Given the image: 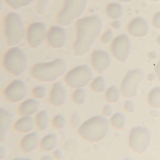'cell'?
<instances>
[{
  "mask_svg": "<svg viewBox=\"0 0 160 160\" xmlns=\"http://www.w3.org/2000/svg\"><path fill=\"white\" fill-rule=\"evenodd\" d=\"M79 147V142L76 138H71L66 140L63 145V149L66 152H72Z\"/></svg>",
  "mask_w": 160,
  "mask_h": 160,
  "instance_id": "cell-30",
  "label": "cell"
},
{
  "mask_svg": "<svg viewBox=\"0 0 160 160\" xmlns=\"http://www.w3.org/2000/svg\"><path fill=\"white\" fill-rule=\"evenodd\" d=\"M102 22L100 17L93 15L77 20L76 22V39L73 45L74 53L82 57L88 53L101 33Z\"/></svg>",
  "mask_w": 160,
  "mask_h": 160,
  "instance_id": "cell-1",
  "label": "cell"
},
{
  "mask_svg": "<svg viewBox=\"0 0 160 160\" xmlns=\"http://www.w3.org/2000/svg\"><path fill=\"white\" fill-rule=\"evenodd\" d=\"M81 117L78 113L77 112L74 113L71 117V127L73 129L77 128L81 123Z\"/></svg>",
  "mask_w": 160,
  "mask_h": 160,
  "instance_id": "cell-34",
  "label": "cell"
},
{
  "mask_svg": "<svg viewBox=\"0 0 160 160\" xmlns=\"http://www.w3.org/2000/svg\"><path fill=\"white\" fill-rule=\"evenodd\" d=\"M53 155L56 159H58V160L61 159L63 157V153H62V151L60 149L55 151L53 153Z\"/></svg>",
  "mask_w": 160,
  "mask_h": 160,
  "instance_id": "cell-39",
  "label": "cell"
},
{
  "mask_svg": "<svg viewBox=\"0 0 160 160\" xmlns=\"http://www.w3.org/2000/svg\"><path fill=\"white\" fill-rule=\"evenodd\" d=\"M32 94L35 98L41 99L46 95V89L44 86H39L35 87L32 90Z\"/></svg>",
  "mask_w": 160,
  "mask_h": 160,
  "instance_id": "cell-32",
  "label": "cell"
},
{
  "mask_svg": "<svg viewBox=\"0 0 160 160\" xmlns=\"http://www.w3.org/2000/svg\"><path fill=\"white\" fill-rule=\"evenodd\" d=\"M120 94L118 89L116 87L112 86L108 89L106 93L107 101L109 102H115L119 99Z\"/></svg>",
  "mask_w": 160,
  "mask_h": 160,
  "instance_id": "cell-29",
  "label": "cell"
},
{
  "mask_svg": "<svg viewBox=\"0 0 160 160\" xmlns=\"http://www.w3.org/2000/svg\"><path fill=\"white\" fill-rule=\"evenodd\" d=\"M67 38L65 29L60 26L51 27L47 34V40L48 44L54 48L63 47Z\"/></svg>",
  "mask_w": 160,
  "mask_h": 160,
  "instance_id": "cell-13",
  "label": "cell"
},
{
  "mask_svg": "<svg viewBox=\"0 0 160 160\" xmlns=\"http://www.w3.org/2000/svg\"><path fill=\"white\" fill-rule=\"evenodd\" d=\"M66 120L65 117L62 114L55 116L52 120V125L56 129H61L65 126Z\"/></svg>",
  "mask_w": 160,
  "mask_h": 160,
  "instance_id": "cell-31",
  "label": "cell"
},
{
  "mask_svg": "<svg viewBox=\"0 0 160 160\" xmlns=\"http://www.w3.org/2000/svg\"><path fill=\"white\" fill-rule=\"evenodd\" d=\"M14 116L12 112L4 108L0 109V138L2 141L7 138L8 132L12 124Z\"/></svg>",
  "mask_w": 160,
  "mask_h": 160,
  "instance_id": "cell-17",
  "label": "cell"
},
{
  "mask_svg": "<svg viewBox=\"0 0 160 160\" xmlns=\"http://www.w3.org/2000/svg\"><path fill=\"white\" fill-rule=\"evenodd\" d=\"M107 13L110 18L117 19L122 15V7L120 3L113 2L108 5Z\"/></svg>",
  "mask_w": 160,
  "mask_h": 160,
  "instance_id": "cell-23",
  "label": "cell"
},
{
  "mask_svg": "<svg viewBox=\"0 0 160 160\" xmlns=\"http://www.w3.org/2000/svg\"><path fill=\"white\" fill-rule=\"evenodd\" d=\"M43 160H50L51 159V156H49V155H46L44 157H43Z\"/></svg>",
  "mask_w": 160,
  "mask_h": 160,
  "instance_id": "cell-45",
  "label": "cell"
},
{
  "mask_svg": "<svg viewBox=\"0 0 160 160\" xmlns=\"http://www.w3.org/2000/svg\"><path fill=\"white\" fill-rule=\"evenodd\" d=\"M91 87L92 90L96 92H101L105 89V81L102 76L98 77L92 82Z\"/></svg>",
  "mask_w": 160,
  "mask_h": 160,
  "instance_id": "cell-28",
  "label": "cell"
},
{
  "mask_svg": "<svg viewBox=\"0 0 160 160\" xmlns=\"http://www.w3.org/2000/svg\"><path fill=\"white\" fill-rule=\"evenodd\" d=\"M58 136L56 134L48 135L42 139L40 143L41 148L44 151L53 150L57 147L58 143Z\"/></svg>",
  "mask_w": 160,
  "mask_h": 160,
  "instance_id": "cell-21",
  "label": "cell"
},
{
  "mask_svg": "<svg viewBox=\"0 0 160 160\" xmlns=\"http://www.w3.org/2000/svg\"><path fill=\"white\" fill-rule=\"evenodd\" d=\"M155 75L153 73H151L149 75L148 77V79L149 81H152L155 79Z\"/></svg>",
  "mask_w": 160,
  "mask_h": 160,
  "instance_id": "cell-43",
  "label": "cell"
},
{
  "mask_svg": "<svg viewBox=\"0 0 160 160\" xmlns=\"http://www.w3.org/2000/svg\"><path fill=\"white\" fill-rule=\"evenodd\" d=\"M125 110L128 112H132L134 111V104L132 101H128L125 102L124 105Z\"/></svg>",
  "mask_w": 160,
  "mask_h": 160,
  "instance_id": "cell-38",
  "label": "cell"
},
{
  "mask_svg": "<svg viewBox=\"0 0 160 160\" xmlns=\"http://www.w3.org/2000/svg\"><path fill=\"white\" fill-rule=\"evenodd\" d=\"M6 155V149L4 147H2L0 148V159L1 160L5 158Z\"/></svg>",
  "mask_w": 160,
  "mask_h": 160,
  "instance_id": "cell-40",
  "label": "cell"
},
{
  "mask_svg": "<svg viewBox=\"0 0 160 160\" xmlns=\"http://www.w3.org/2000/svg\"><path fill=\"white\" fill-rule=\"evenodd\" d=\"M50 1L51 0H38L36 6L37 13L40 15L43 14Z\"/></svg>",
  "mask_w": 160,
  "mask_h": 160,
  "instance_id": "cell-33",
  "label": "cell"
},
{
  "mask_svg": "<svg viewBox=\"0 0 160 160\" xmlns=\"http://www.w3.org/2000/svg\"><path fill=\"white\" fill-rule=\"evenodd\" d=\"M39 141V134L36 132H32L23 138L20 142V148L23 152L28 153L37 148Z\"/></svg>",
  "mask_w": 160,
  "mask_h": 160,
  "instance_id": "cell-18",
  "label": "cell"
},
{
  "mask_svg": "<svg viewBox=\"0 0 160 160\" xmlns=\"http://www.w3.org/2000/svg\"><path fill=\"white\" fill-rule=\"evenodd\" d=\"M157 42L158 44L160 46V35H159V37L157 38Z\"/></svg>",
  "mask_w": 160,
  "mask_h": 160,
  "instance_id": "cell-47",
  "label": "cell"
},
{
  "mask_svg": "<svg viewBox=\"0 0 160 160\" xmlns=\"http://www.w3.org/2000/svg\"><path fill=\"white\" fill-rule=\"evenodd\" d=\"M48 120V113L47 110H42L37 114L35 117V122L37 129L40 132H44L47 129Z\"/></svg>",
  "mask_w": 160,
  "mask_h": 160,
  "instance_id": "cell-22",
  "label": "cell"
},
{
  "mask_svg": "<svg viewBox=\"0 0 160 160\" xmlns=\"http://www.w3.org/2000/svg\"><path fill=\"white\" fill-rule=\"evenodd\" d=\"M67 64L62 58L45 63H38L32 68L30 73L34 79L42 82H52L66 72Z\"/></svg>",
  "mask_w": 160,
  "mask_h": 160,
  "instance_id": "cell-2",
  "label": "cell"
},
{
  "mask_svg": "<svg viewBox=\"0 0 160 160\" xmlns=\"http://www.w3.org/2000/svg\"><path fill=\"white\" fill-rule=\"evenodd\" d=\"M91 68L87 64L78 66L69 71L64 78L67 86L72 88H80L87 86L93 78Z\"/></svg>",
  "mask_w": 160,
  "mask_h": 160,
  "instance_id": "cell-7",
  "label": "cell"
},
{
  "mask_svg": "<svg viewBox=\"0 0 160 160\" xmlns=\"http://www.w3.org/2000/svg\"><path fill=\"white\" fill-rule=\"evenodd\" d=\"M132 0H119V1L122 2H128L132 1Z\"/></svg>",
  "mask_w": 160,
  "mask_h": 160,
  "instance_id": "cell-46",
  "label": "cell"
},
{
  "mask_svg": "<svg viewBox=\"0 0 160 160\" xmlns=\"http://www.w3.org/2000/svg\"><path fill=\"white\" fill-rule=\"evenodd\" d=\"M88 0H64V4L57 17V22L61 26L71 25L84 13Z\"/></svg>",
  "mask_w": 160,
  "mask_h": 160,
  "instance_id": "cell-6",
  "label": "cell"
},
{
  "mask_svg": "<svg viewBox=\"0 0 160 160\" xmlns=\"http://www.w3.org/2000/svg\"><path fill=\"white\" fill-rule=\"evenodd\" d=\"M14 129L17 132L27 133L31 132L34 128V122L31 116L23 117L17 121L14 124Z\"/></svg>",
  "mask_w": 160,
  "mask_h": 160,
  "instance_id": "cell-20",
  "label": "cell"
},
{
  "mask_svg": "<svg viewBox=\"0 0 160 160\" xmlns=\"http://www.w3.org/2000/svg\"><path fill=\"white\" fill-rule=\"evenodd\" d=\"M91 61L94 69L99 74H102L109 67L111 59L109 54L106 51L96 50L92 54Z\"/></svg>",
  "mask_w": 160,
  "mask_h": 160,
  "instance_id": "cell-14",
  "label": "cell"
},
{
  "mask_svg": "<svg viewBox=\"0 0 160 160\" xmlns=\"http://www.w3.org/2000/svg\"><path fill=\"white\" fill-rule=\"evenodd\" d=\"M86 100V92L84 89L77 88L72 94V100L74 102L78 105L84 103Z\"/></svg>",
  "mask_w": 160,
  "mask_h": 160,
  "instance_id": "cell-27",
  "label": "cell"
},
{
  "mask_svg": "<svg viewBox=\"0 0 160 160\" xmlns=\"http://www.w3.org/2000/svg\"><path fill=\"white\" fill-rule=\"evenodd\" d=\"M47 34V27L44 23L34 22L27 30V42L31 47L36 48L42 43Z\"/></svg>",
  "mask_w": 160,
  "mask_h": 160,
  "instance_id": "cell-10",
  "label": "cell"
},
{
  "mask_svg": "<svg viewBox=\"0 0 160 160\" xmlns=\"http://www.w3.org/2000/svg\"><path fill=\"white\" fill-rule=\"evenodd\" d=\"M111 50L115 58L121 62L126 61L131 51V42L127 34L116 37L111 44Z\"/></svg>",
  "mask_w": 160,
  "mask_h": 160,
  "instance_id": "cell-11",
  "label": "cell"
},
{
  "mask_svg": "<svg viewBox=\"0 0 160 160\" xmlns=\"http://www.w3.org/2000/svg\"><path fill=\"white\" fill-rule=\"evenodd\" d=\"M112 27L115 29H118L120 28L121 26V24L120 21H118V20H116V21H114L112 23Z\"/></svg>",
  "mask_w": 160,
  "mask_h": 160,
  "instance_id": "cell-41",
  "label": "cell"
},
{
  "mask_svg": "<svg viewBox=\"0 0 160 160\" xmlns=\"http://www.w3.org/2000/svg\"><path fill=\"white\" fill-rule=\"evenodd\" d=\"M126 122L125 116L120 112H118L113 115L111 118V122L114 128L120 129L124 127Z\"/></svg>",
  "mask_w": 160,
  "mask_h": 160,
  "instance_id": "cell-25",
  "label": "cell"
},
{
  "mask_svg": "<svg viewBox=\"0 0 160 160\" xmlns=\"http://www.w3.org/2000/svg\"><path fill=\"white\" fill-rule=\"evenodd\" d=\"M4 29L6 42L9 46L17 45L25 36V24L17 13L12 12L5 17Z\"/></svg>",
  "mask_w": 160,
  "mask_h": 160,
  "instance_id": "cell-4",
  "label": "cell"
},
{
  "mask_svg": "<svg viewBox=\"0 0 160 160\" xmlns=\"http://www.w3.org/2000/svg\"><path fill=\"white\" fill-rule=\"evenodd\" d=\"M151 133L147 128L134 127L129 136V146L134 151L138 153L144 152L149 145Z\"/></svg>",
  "mask_w": 160,
  "mask_h": 160,
  "instance_id": "cell-9",
  "label": "cell"
},
{
  "mask_svg": "<svg viewBox=\"0 0 160 160\" xmlns=\"http://www.w3.org/2000/svg\"><path fill=\"white\" fill-rule=\"evenodd\" d=\"M149 30L148 23L144 18H137L132 20L128 27V32L136 37H143L148 34Z\"/></svg>",
  "mask_w": 160,
  "mask_h": 160,
  "instance_id": "cell-16",
  "label": "cell"
},
{
  "mask_svg": "<svg viewBox=\"0 0 160 160\" xmlns=\"http://www.w3.org/2000/svg\"><path fill=\"white\" fill-rule=\"evenodd\" d=\"M113 36V33L112 30L109 29L103 34L101 38V41L103 43H108L112 40Z\"/></svg>",
  "mask_w": 160,
  "mask_h": 160,
  "instance_id": "cell-35",
  "label": "cell"
},
{
  "mask_svg": "<svg viewBox=\"0 0 160 160\" xmlns=\"http://www.w3.org/2000/svg\"><path fill=\"white\" fill-rule=\"evenodd\" d=\"M152 23L156 28L160 29V12L155 13L153 18Z\"/></svg>",
  "mask_w": 160,
  "mask_h": 160,
  "instance_id": "cell-36",
  "label": "cell"
},
{
  "mask_svg": "<svg viewBox=\"0 0 160 160\" xmlns=\"http://www.w3.org/2000/svg\"><path fill=\"white\" fill-rule=\"evenodd\" d=\"M144 77V72L141 69H136L128 72L121 87L123 97L130 98L136 96L138 86Z\"/></svg>",
  "mask_w": 160,
  "mask_h": 160,
  "instance_id": "cell-8",
  "label": "cell"
},
{
  "mask_svg": "<svg viewBox=\"0 0 160 160\" xmlns=\"http://www.w3.org/2000/svg\"><path fill=\"white\" fill-rule=\"evenodd\" d=\"M12 9L17 10L31 4L35 0H3Z\"/></svg>",
  "mask_w": 160,
  "mask_h": 160,
  "instance_id": "cell-26",
  "label": "cell"
},
{
  "mask_svg": "<svg viewBox=\"0 0 160 160\" xmlns=\"http://www.w3.org/2000/svg\"><path fill=\"white\" fill-rule=\"evenodd\" d=\"M67 99V91L61 82H58L54 84L50 93V103L56 107L63 105Z\"/></svg>",
  "mask_w": 160,
  "mask_h": 160,
  "instance_id": "cell-15",
  "label": "cell"
},
{
  "mask_svg": "<svg viewBox=\"0 0 160 160\" xmlns=\"http://www.w3.org/2000/svg\"><path fill=\"white\" fill-rule=\"evenodd\" d=\"M27 93V85L21 79L14 80L4 91L6 99L12 102H17L23 100L26 97Z\"/></svg>",
  "mask_w": 160,
  "mask_h": 160,
  "instance_id": "cell-12",
  "label": "cell"
},
{
  "mask_svg": "<svg viewBox=\"0 0 160 160\" xmlns=\"http://www.w3.org/2000/svg\"><path fill=\"white\" fill-rule=\"evenodd\" d=\"M149 104L154 108H160V87H156L150 92L148 96Z\"/></svg>",
  "mask_w": 160,
  "mask_h": 160,
  "instance_id": "cell-24",
  "label": "cell"
},
{
  "mask_svg": "<svg viewBox=\"0 0 160 160\" xmlns=\"http://www.w3.org/2000/svg\"><path fill=\"white\" fill-rule=\"evenodd\" d=\"M108 120L102 116H95L84 122L78 130V134L83 139L94 143L102 140L109 130Z\"/></svg>",
  "mask_w": 160,
  "mask_h": 160,
  "instance_id": "cell-3",
  "label": "cell"
},
{
  "mask_svg": "<svg viewBox=\"0 0 160 160\" xmlns=\"http://www.w3.org/2000/svg\"><path fill=\"white\" fill-rule=\"evenodd\" d=\"M149 1L152 2H158L159 1H160V0H149Z\"/></svg>",
  "mask_w": 160,
  "mask_h": 160,
  "instance_id": "cell-48",
  "label": "cell"
},
{
  "mask_svg": "<svg viewBox=\"0 0 160 160\" xmlns=\"http://www.w3.org/2000/svg\"><path fill=\"white\" fill-rule=\"evenodd\" d=\"M156 74L158 76V78L160 81V61L158 62V64L156 67Z\"/></svg>",
  "mask_w": 160,
  "mask_h": 160,
  "instance_id": "cell-42",
  "label": "cell"
},
{
  "mask_svg": "<svg viewBox=\"0 0 160 160\" xmlns=\"http://www.w3.org/2000/svg\"><path fill=\"white\" fill-rule=\"evenodd\" d=\"M39 106V102L36 99H28L20 105L19 113L23 117L30 116L38 111Z\"/></svg>",
  "mask_w": 160,
  "mask_h": 160,
  "instance_id": "cell-19",
  "label": "cell"
},
{
  "mask_svg": "<svg viewBox=\"0 0 160 160\" xmlns=\"http://www.w3.org/2000/svg\"><path fill=\"white\" fill-rule=\"evenodd\" d=\"M149 58H150L152 59H155L156 58V53L154 52H152L150 53Z\"/></svg>",
  "mask_w": 160,
  "mask_h": 160,
  "instance_id": "cell-44",
  "label": "cell"
},
{
  "mask_svg": "<svg viewBox=\"0 0 160 160\" xmlns=\"http://www.w3.org/2000/svg\"><path fill=\"white\" fill-rule=\"evenodd\" d=\"M102 112L105 117H109L112 114V107L109 105H106L103 108Z\"/></svg>",
  "mask_w": 160,
  "mask_h": 160,
  "instance_id": "cell-37",
  "label": "cell"
},
{
  "mask_svg": "<svg viewBox=\"0 0 160 160\" xmlns=\"http://www.w3.org/2000/svg\"><path fill=\"white\" fill-rule=\"evenodd\" d=\"M3 67L14 76L21 75L26 71L28 65V58L23 49L18 47L10 48L4 55Z\"/></svg>",
  "mask_w": 160,
  "mask_h": 160,
  "instance_id": "cell-5",
  "label": "cell"
}]
</instances>
